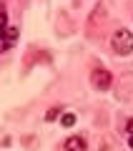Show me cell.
I'll use <instances>...</instances> for the list:
<instances>
[{"instance_id":"cell-5","label":"cell","mask_w":133,"mask_h":151,"mask_svg":"<svg viewBox=\"0 0 133 151\" xmlns=\"http://www.w3.org/2000/svg\"><path fill=\"white\" fill-rule=\"evenodd\" d=\"M5 38H8V43H10V45H15V40H18V28H5Z\"/></svg>"},{"instance_id":"cell-6","label":"cell","mask_w":133,"mask_h":151,"mask_svg":"<svg viewBox=\"0 0 133 151\" xmlns=\"http://www.w3.org/2000/svg\"><path fill=\"white\" fill-rule=\"evenodd\" d=\"M58 113H60V108H50L48 116H45V121H55V119H58Z\"/></svg>"},{"instance_id":"cell-1","label":"cell","mask_w":133,"mask_h":151,"mask_svg":"<svg viewBox=\"0 0 133 151\" xmlns=\"http://www.w3.org/2000/svg\"><path fill=\"white\" fill-rule=\"evenodd\" d=\"M111 48L118 55H131L133 53V33L126 30V28H118L111 35Z\"/></svg>"},{"instance_id":"cell-2","label":"cell","mask_w":133,"mask_h":151,"mask_svg":"<svg viewBox=\"0 0 133 151\" xmlns=\"http://www.w3.org/2000/svg\"><path fill=\"white\" fill-rule=\"evenodd\" d=\"M91 83H93V88H96V91H108V88H111V83H113L111 70L96 68V70H93V76H91Z\"/></svg>"},{"instance_id":"cell-3","label":"cell","mask_w":133,"mask_h":151,"mask_svg":"<svg viewBox=\"0 0 133 151\" xmlns=\"http://www.w3.org/2000/svg\"><path fill=\"white\" fill-rule=\"evenodd\" d=\"M65 151H85V139H80V136H68L63 144Z\"/></svg>"},{"instance_id":"cell-4","label":"cell","mask_w":133,"mask_h":151,"mask_svg":"<svg viewBox=\"0 0 133 151\" xmlns=\"http://www.w3.org/2000/svg\"><path fill=\"white\" fill-rule=\"evenodd\" d=\"M60 124H63L65 129H73V126L78 124V116H75V113H63V119H60Z\"/></svg>"},{"instance_id":"cell-7","label":"cell","mask_w":133,"mask_h":151,"mask_svg":"<svg viewBox=\"0 0 133 151\" xmlns=\"http://www.w3.org/2000/svg\"><path fill=\"white\" fill-rule=\"evenodd\" d=\"M128 136H133V121H128Z\"/></svg>"},{"instance_id":"cell-8","label":"cell","mask_w":133,"mask_h":151,"mask_svg":"<svg viewBox=\"0 0 133 151\" xmlns=\"http://www.w3.org/2000/svg\"><path fill=\"white\" fill-rule=\"evenodd\" d=\"M128 146H131V149H133V136H128Z\"/></svg>"}]
</instances>
